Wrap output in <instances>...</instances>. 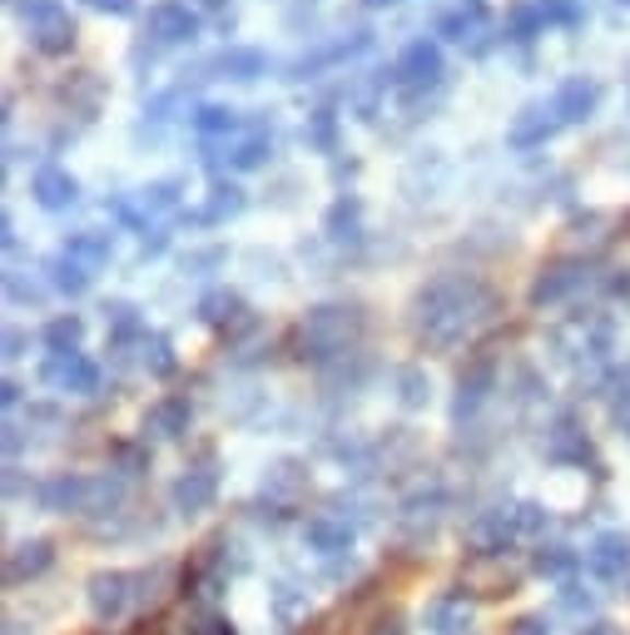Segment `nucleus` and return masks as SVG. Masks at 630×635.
I'll return each instance as SVG.
<instances>
[{"instance_id": "nucleus-19", "label": "nucleus", "mask_w": 630, "mask_h": 635, "mask_svg": "<svg viewBox=\"0 0 630 635\" xmlns=\"http://www.w3.org/2000/svg\"><path fill=\"white\" fill-rule=\"evenodd\" d=\"M492 363H471L467 373L457 377V402H452V418L457 422H467L471 412L481 408V398H487V388H492Z\"/></svg>"}, {"instance_id": "nucleus-35", "label": "nucleus", "mask_w": 630, "mask_h": 635, "mask_svg": "<svg viewBox=\"0 0 630 635\" xmlns=\"http://www.w3.org/2000/svg\"><path fill=\"white\" fill-rule=\"evenodd\" d=\"M268 164V134H248L234 150V169H264Z\"/></svg>"}, {"instance_id": "nucleus-33", "label": "nucleus", "mask_w": 630, "mask_h": 635, "mask_svg": "<svg viewBox=\"0 0 630 635\" xmlns=\"http://www.w3.org/2000/svg\"><path fill=\"white\" fill-rule=\"evenodd\" d=\"M303 486H308V477H303L299 462H278L273 472L264 477V492H278V496H293V492H303Z\"/></svg>"}, {"instance_id": "nucleus-48", "label": "nucleus", "mask_w": 630, "mask_h": 635, "mask_svg": "<svg viewBox=\"0 0 630 635\" xmlns=\"http://www.w3.org/2000/svg\"><path fill=\"white\" fill-rule=\"evenodd\" d=\"M620 5H630V0H620Z\"/></svg>"}, {"instance_id": "nucleus-5", "label": "nucleus", "mask_w": 630, "mask_h": 635, "mask_svg": "<svg viewBox=\"0 0 630 635\" xmlns=\"http://www.w3.org/2000/svg\"><path fill=\"white\" fill-rule=\"evenodd\" d=\"M516 537H522V517H516V506H492V511H481V517L471 521V546H477L481 556L506 551Z\"/></svg>"}, {"instance_id": "nucleus-8", "label": "nucleus", "mask_w": 630, "mask_h": 635, "mask_svg": "<svg viewBox=\"0 0 630 635\" xmlns=\"http://www.w3.org/2000/svg\"><path fill=\"white\" fill-rule=\"evenodd\" d=\"M586 571L596 576V581H626V571H630V537L626 531H600L596 541H591L586 551Z\"/></svg>"}, {"instance_id": "nucleus-34", "label": "nucleus", "mask_w": 630, "mask_h": 635, "mask_svg": "<svg viewBox=\"0 0 630 635\" xmlns=\"http://www.w3.org/2000/svg\"><path fill=\"white\" fill-rule=\"evenodd\" d=\"M144 367H150L154 377H170L174 367H179V357H174V343L164 333H154L150 343H144Z\"/></svg>"}, {"instance_id": "nucleus-29", "label": "nucleus", "mask_w": 630, "mask_h": 635, "mask_svg": "<svg viewBox=\"0 0 630 635\" xmlns=\"http://www.w3.org/2000/svg\"><path fill=\"white\" fill-rule=\"evenodd\" d=\"M90 273H95V269H85V263L70 259V254L50 259V283H55L60 293H70V298H80V293L90 289Z\"/></svg>"}, {"instance_id": "nucleus-28", "label": "nucleus", "mask_w": 630, "mask_h": 635, "mask_svg": "<svg viewBox=\"0 0 630 635\" xmlns=\"http://www.w3.org/2000/svg\"><path fill=\"white\" fill-rule=\"evenodd\" d=\"M189 125L203 134V140H214V134H234L238 130V109H229V105H199L189 115Z\"/></svg>"}, {"instance_id": "nucleus-9", "label": "nucleus", "mask_w": 630, "mask_h": 635, "mask_svg": "<svg viewBox=\"0 0 630 635\" xmlns=\"http://www.w3.org/2000/svg\"><path fill=\"white\" fill-rule=\"evenodd\" d=\"M596 105H600V85L591 75L561 80L556 95H551V115L561 119V125H581V119H591V115H596Z\"/></svg>"}, {"instance_id": "nucleus-4", "label": "nucleus", "mask_w": 630, "mask_h": 635, "mask_svg": "<svg viewBox=\"0 0 630 635\" xmlns=\"http://www.w3.org/2000/svg\"><path fill=\"white\" fill-rule=\"evenodd\" d=\"M40 377L50 383V388L80 392V398L100 392V367L90 363L85 353H50V357H45V367H40Z\"/></svg>"}, {"instance_id": "nucleus-41", "label": "nucleus", "mask_w": 630, "mask_h": 635, "mask_svg": "<svg viewBox=\"0 0 630 635\" xmlns=\"http://www.w3.org/2000/svg\"><path fill=\"white\" fill-rule=\"evenodd\" d=\"M368 635H407V625H402V615H377Z\"/></svg>"}, {"instance_id": "nucleus-23", "label": "nucleus", "mask_w": 630, "mask_h": 635, "mask_svg": "<svg viewBox=\"0 0 630 635\" xmlns=\"http://www.w3.org/2000/svg\"><path fill=\"white\" fill-rule=\"evenodd\" d=\"M244 313H248V308H244V298H238V293H229V289L203 293V303H199V318H203V324H214V328L248 324Z\"/></svg>"}, {"instance_id": "nucleus-44", "label": "nucleus", "mask_w": 630, "mask_h": 635, "mask_svg": "<svg viewBox=\"0 0 630 635\" xmlns=\"http://www.w3.org/2000/svg\"><path fill=\"white\" fill-rule=\"evenodd\" d=\"M21 348H25V333L11 328V333H5V357H21Z\"/></svg>"}, {"instance_id": "nucleus-31", "label": "nucleus", "mask_w": 630, "mask_h": 635, "mask_svg": "<svg viewBox=\"0 0 630 635\" xmlns=\"http://www.w3.org/2000/svg\"><path fill=\"white\" fill-rule=\"evenodd\" d=\"M308 144L313 150H323V154H332L338 150V115H332V109H313L308 115Z\"/></svg>"}, {"instance_id": "nucleus-46", "label": "nucleus", "mask_w": 630, "mask_h": 635, "mask_svg": "<svg viewBox=\"0 0 630 635\" xmlns=\"http://www.w3.org/2000/svg\"><path fill=\"white\" fill-rule=\"evenodd\" d=\"M203 5H209V11H224V5H229V0H203Z\"/></svg>"}, {"instance_id": "nucleus-22", "label": "nucleus", "mask_w": 630, "mask_h": 635, "mask_svg": "<svg viewBox=\"0 0 630 635\" xmlns=\"http://www.w3.org/2000/svg\"><path fill=\"white\" fill-rule=\"evenodd\" d=\"M556 125H561V119H546V109H522V119H516L512 125V134H506V140H512V150H536V144H546L556 134Z\"/></svg>"}, {"instance_id": "nucleus-40", "label": "nucleus", "mask_w": 630, "mask_h": 635, "mask_svg": "<svg viewBox=\"0 0 630 635\" xmlns=\"http://www.w3.org/2000/svg\"><path fill=\"white\" fill-rule=\"evenodd\" d=\"M438 31L447 35V40H467L471 21H467V15H442V21H438Z\"/></svg>"}, {"instance_id": "nucleus-3", "label": "nucleus", "mask_w": 630, "mask_h": 635, "mask_svg": "<svg viewBox=\"0 0 630 635\" xmlns=\"http://www.w3.org/2000/svg\"><path fill=\"white\" fill-rule=\"evenodd\" d=\"M129 605H139V576L135 571H100L90 581V611L95 621H125Z\"/></svg>"}, {"instance_id": "nucleus-11", "label": "nucleus", "mask_w": 630, "mask_h": 635, "mask_svg": "<svg viewBox=\"0 0 630 635\" xmlns=\"http://www.w3.org/2000/svg\"><path fill=\"white\" fill-rule=\"evenodd\" d=\"M150 35L160 45H189L199 35V15L184 5V0H160L150 11Z\"/></svg>"}, {"instance_id": "nucleus-7", "label": "nucleus", "mask_w": 630, "mask_h": 635, "mask_svg": "<svg viewBox=\"0 0 630 635\" xmlns=\"http://www.w3.org/2000/svg\"><path fill=\"white\" fill-rule=\"evenodd\" d=\"M393 80H402V85H438L442 80V45L438 40H407V50L397 55L393 66Z\"/></svg>"}, {"instance_id": "nucleus-10", "label": "nucleus", "mask_w": 630, "mask_h": 635, "mask_svg": "<svg viewBox=\"0 0 630 635\" xmlns=\"http://www.w3.org/2000/svg\"><path fill=\"white\" fill-rule=\"evenodd\" d=\"M31 199L45 214H60V209H70L80 199V184H75V174L60 169V164H40V169L31 174Z\"/></svg>"}, {"instance_id": "nucleus-13", "label": "nucleus", "mask_w": 630, "mask_h": 635, "mask_svg": "<svg viewBox=\"0 0 630 635\" xmlns=\"http://www.w3.org/2000/svg\"><path fill=\"white\" fill-rule=\"evenodd\" d=\"M35 496H40L45 511H85V506H90V477L60 472V477H50Z\"/></svg>"}, {"instance_id": "nucleus-39", "label": "nucleus", "mask_w": 630, "mask_h": 635, "mask_svg": "<svg viewBox=\"0 0 630 635\" xmlns=\"http://www.w3.org/2000/svg\"><path fill=\"white\" fill-rule=\"evenodd\" d=\"M90 11H105V15H135L139 0H85Z\"/></svg>"}, {"instance_id": "nucleus-49", "label": "nucleus", "mask_w": 630, "mask_h": 635, "mask_svg": "<svg viewBox=\"0 0 630 635\" xmlns=\"http://www.w3.org/2000/svg\"><path fill=\"white\" fill-rule=\"evenodd\" d=\"M471 5H481V0H471Z\"/></svg>"}, {"instance_id": "nucleus-6", "label": "nucleus", "mask_w": 630, "mask_h": 635, "mask_svg": "<svg viewBox=\"0 0 630 635\" xmlns=\"http://www.w3.org/2000/svg\"><path fill=\"white\" fill-rule=\"evenodd\" d=\"M214 496H219V472L203 462V467H184V477L174 482L170 502H174V511H184V517H199V511L214 506Z\"/></svg>"}, {"instance_id": "nucleus-37", "label": "nucleus", "mask_w": 630, "mask_h": 635, "mask_svg": "<svg viewBox=\"0 0 630 635\" xmlns=\"http://www.w3.org/2000/svg\"><path fill=\"white\" fill-rule=\"evenodd\" d=\"M194 635H238V631H234L229 615H203V621L194 625Z\"/></svg>"}, {"instance_id": "nucleus-12", "label": "nucleus", "mask_w": 630, "mask_h": 635, "mask_svg": "<svg viewBox=\"0 0 630 635\" xmlns=\"http://www.w3.org/2000/svg\"><path fill=\"white\" fill-rule=\"evenodd\" d=\"M581 283H586V263L561 259V263H551V269H541V279L532 283V303H536V308H546V303H561V298H571Z\"/></svg>"}, {"instance_id": "nucleus-14", "label": "nucleus", "mask_w": 630, "mask_h": 635, "mask_svg": "<svg viewBox=\"0 0 630 635\" xmlns=\"http://www.w3.org/2000/svg\"><path fill=\"white\" fill-rule=\"evenodd\" d=\"M189 422H194V402L189 398H160L150 408V418H144V432L160 437V442H174V437L189 432Z\"/></svg>"}, {"instance_id": "nucleus-32", "label": "nucleus", "mask_w": 630, "mask_h": 635, "mask_svg": "<svg viewBox=\"0 0 630 635\" xmlns=\"http://www.w3.org/2000/svg\"><path fill=\"white\" fill-rule=\"evenodd\" d=\"M576 566H581V556L571 546H541L536 551V571H541V576H571Z\"/></svg>"}, {"instance_id": "nucleus-20", "label": "nucleus", "mask_w": 630, "mask_h": 635, "mask_svg": "<svg viewBox=\"0 0 630 635\" xmlns=\"http://www.w3.org/2000/svg\"><path fill=\"white\" fill-rule=\"evenodd\" d=\"M50 541H21V546L5 556V581L11 586H25V581H35L45 566H50Z\"/></svg>"}, {"instance_id": "nucleus-2", "label": "nucleus", "mask_w": 630, "mask_h": 635, "mask_svg": "<svg viewBox=\"0 0 630 635\" xmlns=\"http://www.w3.org/2000/svg\"><path fill=\"white\" fill-rule=\"evenodd\" d=\"M363 333V313L348 303H323L303 318V357H338Z\"/></svg>"}, {"instance_id": "nucleus-15", "label": "nucleus", "mask_w": 630, "mask_h": 635, "mask_svg": "<svg viewBox=\"0 0 630 635\" xmlns=\"http://www.w3.org/2000/svg\"><path fill=\"white\" fill-rule=\"evenodd\" d=\"M546 457L551 462H591V442L576 418H556V427L546 432Z\"/></svg>"}, {"instance_id": "nucleus-25", "label": "nucleus", "mask_w": 630, "mask_h": 635, "mask_svg": "<svg viewBox=\"0 0 630 635\" xmlns=\"http://www.w3.org/2000/svg\"><path fill=\"white\" fill-rule=\"evenodd\" d=\"M244 189L238 184H229V179H214V189H209V204H203V224H224V219H234V214H244Z\"/></svg>"}, {"instance_id": "nucleus-42", "label": "nucleus", "mask_w": 630, "mask_h": 635, "mask_svg": "<svg viewBox=\"0 0 630 635\" xmlns=\"http://www.w3.org/2000/svg\"><path fill=\"white\" fill-rule=\"evenodd\" d=\"M21 11H31V21H40V15H50V11H60V0H15Z\"/></svg>"}, {"instance_id": "nucleus-17", "label": "nucleus", "mask_w": 630, "mask_h": 635, "mask_svg": "<svg viewBox=\"0 0 630 635\" xmlns=\"http://www.w3.org/2000/svg\"><path fill=\"white\" fill-rule=\"evenodd\" d=\"M31 45L40 55L70 50V45H75V21H70V11H50V15H40V21H31Z\"/></svg>"}, {"instance_id": "nucleus-45", "label": "nucleus", "mask_w": 630, "mask_h": 635, "mask_svg": "<svg viewBox=\"0 0 630 635\" xmlns=\"http://www.w3.org/2000/svg\"><path fill=\"white\" fill-rule=\"evenodd\" d=\"M581 635H620V631L610 621H591V625H581Z\"/></svg>"}, {"instance_id": "nucleus-24", "label": "nucleus", "mask_w": 630, "mask_h": 635, "mask_svg": "<svg viewBox=\"0 0 630 635\" xmlns=\"http://www.w3.org/2000/svg\"><path fill=\"white\" fill-rule=\"evenodd\" d=\"M109 248H115V244H109V234H100V228H80V234L65 238V254H70V259H80L85 269H105Z\"/></svg>"}, {"instance_id": "nucleus-47", "label": "nucleus", "mask_w": 630, "mask_h": 635, "mask_svg": "<svg viewBox=\"0 0 630 635\" xmlns=\"http://www.w3.org/2000/svg\"><path fill=\"white\" fill-rule=\"evenodd\" d=\"M363 5H373V11H377V5H393V0H363Z\"/></svg>"}, {"instance_id": "nucleus-30", "label": "nucleus", "mask_w": 630, "mask_h": 635, "mask_svg": "<svg viewBox=\"0 0 630 635\" xmlns=\"http://www.w3.org/2000/svg\"><path fill=\"white\" fill-rule=\"evenodd\" d=\"M428 398H432L428 373H422V367H402V373H397V402H402L407 412H417V408H428Z\"/></svg>"}, {"instance_id": "nucleus-1", "label": "nucleus", "mask_w": 630, "mask_h": 635, "mask_svg": "<svg viewBox=\"0 0 630 635\" xmlns=\"http://www.w3.org/2000/svg\"><path fill=\"white\" fill-rule=\"evenodd\" d=\"M497 308V293L487 283L467 279V273H447V279H432L428 289L417 293L412 303V324L417 338L432 348H457L462 338L477 324H487Z\"/></svg>"}, {"instance_id": "nucleus-43", "label": "nucleus", "mask_w": 630, "mask_h": 635, "mask_svg": "<svg viewBox=\"0 0 630 635\" xmlns=\"http://www.w3.org/2000/svg\"><path fill=\"white\" fill-rule=\"evenodd\" d=\"M516 635H551V631H546L536 615H526V621H516Z\"/></svg>"}, {"instance_id": "nucleus-21", "label": "nucleus", "mask_w": 630, "mask_h": 635, "mask_svg": "<svg viewBox=\"0 0 630 635\" xmlns=\"http://www.w3.org/2000/svg\"><path fill=\"white\" fill-rule=\"evenodd\" d=\"M323 234H328L332 244H358V238H363V199L342 195L338 204L328 209V219H323Z\"/></svg>"}, {"instance_id": "nucleus-38", "label": "nucleus", "mask_w": 630, "mask_h": 635, "mask_svg": "<svg viewBox=\"0 0 630 635\" xmlns=\"http://www.w3.org/2000/svg\"><path fill=\"white\" fill-rule=\"evenodd\" d=\"M174 189H179V184H174V179L154 184V189H144V204H160V209H170L174 199H179V195H174Z\"/></svg>"}, {"instance_id": "nucleus-26", "label": "nucleus", "mask_w": 630, "mask_h": 635, "mask_svg": "<svg viewBox=\"0 0 630 635\" xmlns=\"http://www.w3.org/2000/svg\"><path fill=\"white\" fill-rule=\"evenodd\" d=\"M214 70H224V80H258L268 70V60H264V50H244V45H234V50H224L214 60Z\"/></svg>"}, {"instance_id": "nucleus-36", "label": "nucleus", "mask_w": 630, "mask_h": 635, "mask_svg": "<svg viewBox=\"0 0 630 635\" xmlns=\"http://www.w3.org/2000/svg\"><path fill=\"white\" fill-rule=\"evenodd\" d=\"M516 517H522V537H532V531L546 527V511L536 502H522V506H516Z\"/></svg>"}, {"instance_id": "nucleus-16", "label": "nucleus", "mask_w": 630, "mask_h": 635, "mask_svg": "<svg viewBox=\"0 0 630 635\" xmlns=\"http://www.w3.org/2000/svg\"><path fill=\"white\" fill-rule=\"evenodd\" d=\"M303 537H308V546L318 551V556H342V551H353V527H348V517H332V511L313 517Z\"/></svg>"}, {"instance_id": "nucleus-18", "label": "nucleus", "mask_w": 630, "mask_h": 635, "mask_svg": "<svg viewBox=\"0 0 630 635\" xmlns=\"http://www.w3.org/2000/svg\"><path fill=\"white\" fill-rule=\"evenodd\" d=\"M422 621H428L432 635H471V605L467 596H438Z\"/></svg>"}, {"instance_id": "nucleus-27", "label": "nucleus", "mask_w": 630, "mask_h": 635, "mask_svg": "<svg viewBox=\"0 0 630 635\" xmlns=\"http://www.w3.org/2000/svg\"><path fill=\"white\" fill-rule=\"evenodd\" d=\"M45 348L50 353H80V338H85V324H80L75 313H60V318H50L45 324Z\"/></svg>"}]
</instances>
